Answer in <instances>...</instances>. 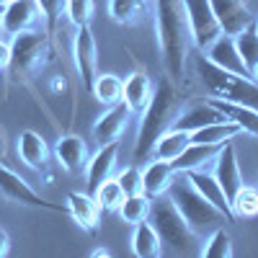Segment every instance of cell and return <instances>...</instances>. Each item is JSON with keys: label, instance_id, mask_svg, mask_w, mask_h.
<instances>
[{"label": "cell", "instance_id": "obj_1", "mask_svg": "<svg viewBox=\"0 0 258 258\" xmlns=\"http://www.w3.org/2000/svg\"><path fill=\"white\" fill-rule=\"evenodd\" d=\"M153 16H155V31H158V47L163 54V64L170 80L181 83L186 78V64L194 47L181 0H155Z\"/></svg>", "mask_w": 258, "mask_h": 258}, {"label": "cell", "instance_id": "obj_2", "mask_svg": "<svg viewBox=\"0 0 258 258\" xmlns=\"http://www.w3.org/2000/svg\"><path fill=\"white\" fill-rule=\"evenodd\" d=\"M181 106H183V98H181V93L176 91L173 80H165V78H163V80L155 85L153 98H150L147 109L140 114L137 140H135V160H137V163H142V160L150 158L155 140L165 132V129H170L176 114L181 111Z\"/></svg>", "mask_w": 258, "mask_h": 258}, {"label": "cell", "instance_id": "obj_3", "mask_svg": "<svg viewBox=\"0 0 258 258\" xmlns=\"http://www.w3.org/2000/svg\"><path fill=\"white\" fill-rule=\"evenodd\" d=\"M194 68H197V75L212 98L240 103V106H248V109L258 111V80L222 70L214 62H209L202 52L194 57Z\"/></svg>", "mask_w": 258, "mask_h": 258}, {"label": "cell", "instance_id": "obj_4", "mask_svg": "<svg viewBox=\"0 0 258 258\" xmlns=\"http://www.w3.org/2000/svg\"><path fill=\"white\" fill-rule=\"evenodd\" d=\"M165 197L173 202V207L181 212V217L186 220V225L197 232L199 238H207L212 230H217L227 220L217 207H212L202 194L191 186L188 176L178 173V170H176V178L170 181Z\"/></svg>", "mask_w": 258, "mask_h": 258}, {"label": "cell", "instance_id": "obj_5", "mask_svg": "<svg viewBox=\"0 0 258 258\" xmlns=\"http://www.w3.org/2000/svg\"><path fill=\"white\" fill-rule=\"evenodd\" d=\"M147 222L155 227L165 253H170V255H194V253H199V248H197L199 235L186 225L181 212L173 207V202H170L165 194L158 197V199H153Z\"/></svg>", "mask_w": 258, "mask_h": 258}, {"label": "cell", "instance_id": "obj_6", "mask_svg": "<svg viewBox=\"0 0 258 258\" xmlns=\"http://www.w3.org/2000/svg\"><path fill=\"white\" fill-rule=\"evenodd\" d=\"M52 49H49V34L47 31H24L13 36L11 41V64L8 73L13 80H26L34 73L44 70L49 62Z\"/></svg>", "mask_w": 258, "mask_h": 258}, {"label": "cell", "instance_id": "obj_7", "mask_svg": "<svg viewBox=\"0 0 258 258\" xmlns=\"http://www.w3.org/2000/svg\"><path fill=\"white\" fill-rule=\"evenodd\" d=\"M181 6H183V13H186V21H188L191 44L199 52H204L212 41L222 34L209 0H181Z\"/></svg>", "mask_w": 258, "mask_h": 258}, {"label": "cell", "instance_id": "obj_8", "mask_svg": "<svg viewBox=\"0 0 258 258\" xmlns=\"http://www.w3.org/2000/svg\"><path fill=\"white\" fill-rule=\"evenodd\" d=\"M44 29V16L36 0H11L0 11V36H18Z\"/></svg>", "mask_w": 258, "mask_h": 258}, {"label": "cell", "instance_id": "obj_9", "mask_svg": "<svg viewBox=\"0 0 258 258\" xmlns=\"http://www.w3.org/2000/svg\"><path fill=\"white\" fill-rule=\"evenodd\" d=\"M0 197L16 202V204H26V207H36V209H52V212H62L68 214V204H52L44 202L39 194L21 178L13 168H8L3 160H0Z\"/></svg>", "mask_w": 258, "mask_h": 258}, {"label": "cell", "instance_id": "obj_10", "mask_svg": "<svg viewBox=\"0 0 258 258\" xmlns=\"http://www.w3.org/2000/svg\"><path fill=\"white\" fill-rule=\"evenodd\" d=\"M73 62H75L78 78L83 80V88L91 91V85L98 75V47L91 26H78L73 41Z\"/></svg>", "mask_w": 258, "mask_h": 258}, {"label": "cell", "instance_id": "obj_11", "mask_svg": "<svg viewBox=\"0 0 258 258\" xmlns=\"http://www.w3.org/2000/svg\"><path fill=\"white\" fill-rule=\"evenodd\" d=\"M209 6L214 11V18H217L222 34L227 36H238L243 29H248L255 21L243 0H209Z\"/></svg>", "mask_w": 258, "mask_h": 258}, {"label": "cell", "instance_id": "obj_12", "mask_svg": "<svg viewBox=\"0 0 258 258\" xmlns=\"http://www.w3.org/2000/svg\"><path fill=\"white\" fill-rule=\"evenodd\" d=\"M116 158H119V142L101 145L88 158V165H85V188H88V194H93L106 178L114 176Z\"/></svg>", "mask_w": 258, "mask_h": 258}, {"label": "cell", "instance_id": "obj_13", "mask_svg": "<svg viewBox=\"0 0 258 258\" xmlns=\"http://www.w3.org/2000/svg\"><path fill=\"white\" fill-rule=\"evenodd\" d=\"M209 62H214L217 68L222 70H230L235 75H243V78H253V73L245 68V62L238 52V47H235V36H227V34H220L217 39L212 41V44L202 52Z\"/></svg>", "mask_w": 258, "mask_h": 258}, {"label": "cell", "instance_id": "obj_14", "mask_svg": "<svg viewBox=\"0 0 258 258\" xmlns=\"http://www.w3.org/2000/svg\"><path fill=\"white\" fill-rule=\"evenodd\" d=\"M214 178H217V183L222 186L227 199H232L235 194H238V188L245 183L243 181V173H240L238 155H235V147H232V140L225 142L220 147L217 158H214Z\"/></svg>", "mask_w": 258, "mask_h": 258}, {"label": "cell", "instance_id": "obj_15", "mask_svg": "<svg viewBox=\"0 0 258 258\" xmlns=\"http://www.w3.org/2000/svg\"><path fill=\"white\" fill-rule=\"evenodd\" d=\"M135 114L129 111V106L124 101L109 106L93 124V140L98 145H106V142H119V137L124 135V129L129 124V119H132Z\"/></svg>", "mask_w": 258, "mask_h": 258}, {"label": "cell", "instance_id": "obj_16", "mask_svg": "<svg viewBox=\"0 0 258 258\" xmlns=\"http://www.w3.org/2000/svg\"><path fill=\"white\" fill-rule=\"evenodd\" d=\"M54 158L59 163V168L64 173H80V170L88 165V145H85L83 137L78 135H62L54 142Z\"/></svg>", "mask_w": 258, "mask_h": 258}, {"label": "cell", "instance_id": "obj_17", "mask_svg": "<svg viewBox=\"0 0 258 258\" xmlns=\"http://www.w3.org/2000/svg\"><path fill=\"white\" fill-rule=\"evenodd\" d=\"M214 121H225V116L214 109L209 101H202V103H183L181 111L176 114L170 129H181V132H197V129L207 126V124H214Z\"/></svg>", "mask_w": 258, "mask_h": 258}, {"label": "cell", "instance_id": "obj_18", "mask_svg": "<svg viewBox=\"0 0 258 258\" xmlns=\"http://www.w3.org/2000/svg\"><path fill=\"white\" fill-rule=\"evenodd\" d=\"M68 214L85 230L96 235L98 225H101V207L96 202L93 194H83V191H73L68 194Z\"/></svg>", "mask_w": 258, "mask_h": 258}, {"label": "cell", "instance_id": "obj_19", "mask_svg": "<svg viewBox=\"0 0 258 258\" xmlns=\"http://www.w3.org/2000/svg\"><path fill=\"white\" fill-rule=\"evenodd\" d=\"M18 158L24 160L26 168H31L34 173H44L49 168V147L39 132L26 129L18 135Z\"/></svg>", "mask_w": 258, "mask_h": 258}, {"label": "cell", "instance_id": "obj_20", "mask_svg": "<svg viewBox=\"0 0 258 258\" xmlns=\"http://www.w3.org/2000/svg\"><path fill=\"white\" fill-rule=\"evenodd\" d=\"M188 181H191V186L197 188L202 197L212 204V207H217L225 217L232 222L235 220V214H232V207H230V199L225 197V191H222V186L217 183V178H214V173H207L204 168H197V170H188Z\"/></svg>", "mask_w": 258, "mask_h": 258}, {"label": "cell", "instance_id": "obj_21", "mask_svg": "<svg viewBox=\"0 0 258 258\" xmlns=\"http://www.w3.org/2000/svg\"><path fill=\"white\" fill-rule=\"evenodd\" d=\"M153 91H155V85H153V80H150V75L145 70H135L124 80V98L121 101L129 106V111H132L135 116H140L147 109L150 98H153Z\"/></svg>", "mask_w": 258, "mask_h": 258}, {"label": "cell", "instance_id": "obj_22", "mask_svg": "<svg viewBox=\"0 0 258 258\" xmlns=\"http://www.w3.org/2000/svg\"><path fill=\"white\" fill-rule=\"evenodd\" d=\"M176 178V170L168 160H150L142 170V194H147L150 199H158L168 191L170 181Z\"/></svg>", "mask_w": 258, "mask_h": 258}, {"label": "cell", "instance_id": "obj_23", "mask_svg": "<svg viewBox=\"0 0 258 258\" xmlns=\"http://www.w3.org/2000/svg\"><path fill=\"white\" fill-rule=\"evenodd\" d=\"M207 101H209L227 121L238 124L240 132H248V135L258 137V111H255V109H248V106H240V103H230V101H222V98H207Z\"/></svg>", "mask_w": 258, "mask_h": 258}, {"label": "cell", "instance_id": "obj_24", "mask_svg": "<svg viewBox=\"0 0 258 258\" xmlns=\"http://www.w3.org/2000/svg\"><path fill=\"white\" fill-rule=\"evenodd\" d=\"M222 145H202V142H188L183 153L170 163L173 165V170H178V173H188V170H197V168H204L209 160L217 158Z\"/></svg>", "mask_w": 258, "mask_h": 258}, {"label": "cell", "instance_id": "obj_25", "mask_svg": "<svg viewBox=\"0 0 258 258\" xmlns=\"http://www.w3.org/2000/svg\"><path fill=\"white\" fill-rule=\"evenodd\" d=\"M188 142H191V135H188V132H181V129H165V132L155 140L150 158L173 163V160L183 153V150H186Z\"/></svg>", "mask_w": 258, "mask_h": 258}, {"label": "cell", "instance_id": "obj_26", "mask_svg": "<svg viewBox=\"0 0 258 258\" xmlns=\"http://www.w3.org/2000/svg\"><path fill=\"white\" fill-rule=\"evenodd\" d=\"M132 250H135L137 258H160V255H163L160 238H158L155 227L150 225L147 220L135 225V232H132Z\"/></svg>", "mask_w": 258, "mask_h": 258}, {"label": "cell", "instance_id": "obj_27", "mask_svg": "<svg viewBox=\"0 0 258 258\" xmlns=\"http://www.w3.org/2000/svg\"><path fill=\"white\" fill-rule=\"evenodd\" d=\"M150 3L147 0H109V16L119 26H132L147 16Z\"/></svg>", "mask_w": 258, "mask_h": 258}, {"label": "cell", "instance_id": "obj_28", "mask_svg": "<svg viewBox=\"0 0 258 258\" xmlns=\"http://www.w3.org/2000/svg\"><path fill=\"white\" fill-rule=\"evenodd\" d=\"M91 93L96 96L98 103L103 106H114L124 98V80L114 73H98L93 85H91Z\"/></svg>", "mask_w": 258, "mask_h": 258}, {"label": "cell", "instance_id": "obj_29", "mask_svg": "<svg viewBox=\"0 0 258 258\" xmlns=\"http://www.w3.org/2000/svg\"><path fill=\"white\" fill-rule=\"evenodd\" d=\"M240 135V126L235 121H214V124H207L197 132H191V142H202V145H225L230 140H235Z\"/></svg>", "mask_w": 258, "mask_h": 258}, {"label": "cell", "instance_id": "obj_30", "mask_svg": "<svg viewBox=\"0 0 258 258\" xmlns=\"http://www.w3.org/2000/svg\"><path fill=\"white\" fill-rule=\"evenodd\" d=\"M150 207H153V199L147 197V194H129V197H124L121 207H119V217L121 222L126 225H137V222H145L147 214H150Z\"/></svg>", "mask_w": 258, "mask_h": 258}, {"label": "cell", "instance_id": "obj_31", "mask_svg": "<svg viewBox=\"0 0 258 258\" xmlns=\"http://www.w3.org/2000/svg\"><path fill=\"white\" fill-rule=\"evenodd\" d=\"M199 255H204V258H230L232 255V238H230V232L222 225L217 230H212L207 235L204 245L199 248Z\"/></svg>", "mask_w": 258, "mask_h": 258}, {"label": "cell", "instance_id": "obj_32", "mask_svg": "<svg viewBox=\"0 0 258 258\" xmlns=\"http://www.w3.org/2000/svg\"><path fill=\"white\" fill-rule=\"evenodd\" d=\"M230 207H232L235 220H238V217H243V220L258 217V188L243 183V186L238 188V194L230 199Z\"/></svg>", "mask_w": 258, "mask_h": 258}, {"label": "cell", "instance_id": "obj_33", "mask_svg": "<svg viewBox=\"0 0 258 258\" xmlns=\"http://www.w3.org/2000/svg\"><path fill=\"white\" fill-rule=\"evenodd\" d=\"M93 197H96L101 212H119V207H121V202H124L126 194H124V188L119 186V181L111 176V178H106V181L93 191Z\"/></svg>", "mask_w": 258, "mask_h": 258}, {"label": "cell", "instance_id": "obj_34", "mask_svg": "<svg viewBox=\"0 0 258 258\" xmlns=\"http://www.w3.org/2000/svg\"><path fill=\"white\" fill-rule=\"evenodd\" d=\"M235 47H238L245 68L253 73L255 64H258V29H255V24H250L248 29H243L238 36H235Z\"/></svg>", "mask_w": 258, "mask_h": 258}, {"label": "cell", "instance_id": "obj_35", "mask_svg": "<svg viewBox=\"0 0 258 258\" xmlns=\"http://www.w3.org/2000/svg\"><path fill=\"white\" fill-rule=\"evenodd\" d=\"M93 0H68L64 3V16L68 21L78 29V26H91V18H93Z\"/></svg>", "mask_w": 258, "mask_h": 258}, {"label": "cell", "instance_id": "obj_36", "mask_svg": "<svg viewBox=\"0 0 258 258\" xmlns=\"http://www.w3.org/2000/svg\"><path fill=\"white\" fill-rule=\"evenodd\" d=\"M39 8H41V16H44V31L52 34L59 24V18L64 16V3L68 0H36Z\"/></svg>", "mask_w": 258, "mask_h": 258}, {"label": "cell", "instance_id": "obj_37", "mask_svg": "<svg viewBox=\"0 0 258 258\" xmlns=\"http://www.w3.org/2000/svg\"><path fill=\"white\" fill-rule=\"evenodd\" d=\"M116 181L124 188L126 197H129V194H140L142 191V170H140V165H129V168L119 170Z\"/></svg>", "mask_w": 258, "mask_h": 258}, {"label": "cell", "instance_id": "obj_38", "mask_svg": "<svg viewBox=\"0 0 258 258\" xmlns=\"http://www.w3.org/2000/svg\"><path fill=\"white\" fill-rule=\"evenodd\" d=\"M11 64V44L0 36V70H8Z\"/></svg>", "mask_w": 258, "mask_h": 258}, {"label": "cell", "instance_id": "obj_39", "mask_svg": "<svg viewBox=\"0 0 258 258\" xmlns=\"http://www.w3.org/2000/svg\"><path fill=\"white\" fill-rule=\"evenodd\" d=\"M8 250H11V238H8L6 230H0V258L8 255Z\"/></svg>", "mask_w": 258, "mask_h": 258}, {"label": "cell", "instance_id": "obj_40", "mask_svg": "<svg viewBox=\"0 0 258 258\" xmlns=\"http://www.w3.org/2000/svg\"><path fill=\"white\" fill-rule=\"evenodd\" d=\"M8 155V135H6V129L0 126V160H6Z\"/></svg>", "mask_w": 258, "mask_h": 258}, {"label": "cell", "instance_id": "obj_41", "mask_svg": "<svg viewBox=\"0 0 258 258\" xmlns=\"http://www.w3.org/2000/svg\"><path fill=\"white\" fill-rule=\"evenodd\" d=\"M93 255H109V250H106V248H98V250H93Z\"/></svg>", "mask_w": 258, "mask_h": 258}, {"label": "cell", "instance_id": "obj_42", "mask_svg": "<svg viewBox=\"0 0 258 258\" xmlns=\"http://www.w3.org/2000/svg\"><path fill=\"white\" fill-rule=\"evenodd\" d=\"M253 80H258V64H255V70H253Z\"/></svg>", "mask_w": 258, "mask_h": 258}, {"label": "cell", "instance_id": "obj_43", "mask_svg": "<svg viewBox=\"0 0 258 258\" xmlns=\"http://www.w3.org/2000/svg\"><path fill=\"white\" fill-rule=\"evenodd\" d=\"M6 3H11V0H0V6H6Z\"/></svg>", "mask_w": 258, "mask_h": 258}, {"label": "cell", "instance_id": "obj_44", "mask_svg": "<svg viewBox=\"0 0 258 258\" xmlns=\"http://www.w3.org/2000/svg\"><path fill=\"white\" fill-rule=\"evenodd\" d=\"M253 24H255V29H258V18H255V21H253Z\"/></svg>", "mask_w": 258, "mask_h": 258}, {"label": "cell", "instance_id": "obj_45", "mask_svg": "<svg viewBox=\"0 0 258 258\" xmlns=\"http://www.w3.org/2000/svg\"><path fill=\"white\" fill-rule=\"evenodd\" d=\"M0 11H3V6H0Z\"/></svg>", "mask_w": 258, "mask_h": 258}]
</instances>
